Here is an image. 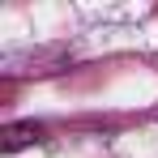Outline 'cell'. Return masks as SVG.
<instances>
[{
	"mask_svg": "<svg viewBox=\"0 0 158 158\" xmlns=\"http://www.w3.org/2000/svg\"><path fill=\"white\" fill-rule=\"evenodd\" d=\"M47 128L43 124H34V120H22V124H4L0 128V150L4 154H13V150H22V145H34V141H43Z\"/></svg>",
	"mask_w": 158,
	"mask_h": 158,
	"instance_id": "obj_1",
	"label": "cell"
}]
</instances>
